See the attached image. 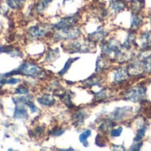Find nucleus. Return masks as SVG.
<instances>
[{
  "label": "nucleus",
  "mask_w": 151,
  "mask_h": 151,
  "mask_svg": "<svg viewBox=\"0 0 151 151\" xmlns=\"http://www.w3.org/2000/svg\"><path fill=\"white\" fill-rule=\"evenodd\" d=\"M81 36V30L76 27H69L61 29H58L55 33V37L58 40L67 41V40H76Z\"/></svg>",
  "instance_id": "1"
},
{
  "label": "nucleus",
  "mask_w": 151,
  "mask_h": 151,
  "mask_svg": "<svg viewBox=\"0 0 151 151\" xmlns=\"http://www.w3.org/2000/svg\"><path fill=\"white\" fill-rule=\"evenodd\" d=\"M146 87L143 86H138L132 89H129L124 93V99L131 101L139 102L146 97Z\"/></svg>",
  "instance_id": "2"
},
{
  "label": "nucleus",
  "mask_w": 151,
  "mask_h": 151,
  "mask_svg": "<svg viewBox=\"0 0 151 151\" xmlns=\"http://www.w3.org/2000/svg\"><path fill=\"white\" fill-rule=\"evenodd\" d=\"M19 71L21 74H24L27 76H30V77H37V76H40L43 74L42 69L36 64L26 62L19 68Z\"/></svg>",
  "instance_id": "3"
},
{
  "label": "nucleus",
  "mask_w": 151,
  "mask_h": 151,
  "mask_svg": "<svg viewBox=\"0 0 151 151\" xmlns=\"http://www.w3.org/2000/svg\"><path fill=\"white\" fill-rule=\"evenodd\" d=\"M132 112V108L126 106V107H122V108H116L115 109L114 111L110 113L109 118L112 119L113 121H120L124 119L128 115H130Z\"/></svg>",
  "instance_id": "4"
},
{
  "label": "nucleus",
  "mask_w": 151,
  "mask_h": 151,
  "mask_svg": "<svg viewBox=\"0 0 151 151\" xmlns=\"http://www.w3.org/2000/svg\"><path fill=\"white\" fill-rule=\"evenodd\" d=\"M92 41L88 40L86 41V44H83L81 41H76V42H73L69 45V47L68 48V52L70 53H76V52H91L90 50V45L89 44L91 43Z\"/></svg>",
  "instance_id": "5"
},
{
  "label": "nucleus",
  "mask_w": 151,
  "mask_h": 151,
  "mask_svg": "<svg viewBox=\"0 0 151 151\" xmlns=\"http://www.w3.org/2000/svg\"><path fill=\"white\" fill-rule=\"evenodd\" d=\"M78 14H73L70 15L68 17H65L60 19V21L54 26L55 29H65V28H69L74 26L76 23L78 22Z\"/></svg>",
  "instance_id": "6"
},
{
  "label": "nucleus",
  "mask_w": 151,
  "mask_h": 151,
  "mask_svg": "<svg viewBox=\"0 0 151 151\" xmlns=\"http://www.w3.org/2000/svg\"><path fill=\"white\" fill-rule=\"evenodd\" d=\"M130 72L129 68H118L114 71L113 74V81L116 84H121L126 81L129 78Z\"/></svg>",
  "instance_id": "7"
},
{
  "label": "nucleus",
  "mask_w": 151,
  "mask_h": 151,
  "mask_svg": "<svg viewBox=\"0 0 151 151\" xmlns=\"http://www.w3.org/2000/svg\"><path fill=\"white\" fill-rule=\"evenodd\" d=\"M127 7L125 0H110L109 5V11L112 14H117Z\"/></svg>",
  "instance_id": "8"
},
{
  "label": "nucleus",
  "mask_w": 151,
  "mask_h": 151,
  "mask_svg": "<svg viewBox=\"0 0 151 151\" xmlns=\"http://www.w3.org/2000/svg\"><path fill=\"white\" fill-rule=\"evenodd\" d=\"M107 36H108V32L106 30H104L103 29L99 28L96 31L88 34L87 35V38H88V40L95 43L97 41H102Z\"/></svg>",
  "instance_id": "9"
},
{
  "label": "nucleus",
  "mask_w": 151,
  "mask_h": 151,
  "mask_svg": "<svg viewBox=\"0 0 151 151\" xmlns=\"http://www.w3.org/2000/svg\"><path fill=\"white\" fill-rule=\"evenodd\" d=\"M88 116V115L86 114V112L80 110L78 111L73 116V124L75 126H81L82 124H84L86 118Z\"/></svg>",
  "instance_id": "10"
},
{
  "label": "nucleus",
  "mask_w": 151,
  "mask_h": 151,
  "mask_svg": "<svg viewBox=\"0 0 151 151\" xmlns=\"http://www.w3.org/2000/svg\"><path fill=\"white\" fill-rule=\"evenodd\" d=\"M139 47L141 49H147L151 46V32L143 33L139 38Z\"/></svg>",
  "instance_id": "11"
},
{
  "label": "nucleus",
  "mask_w": 151,
  "mask_h": 151,
  "mask_svg": "<svg viewBox=\"0 0 151 151\" xmlns=\"http://www.w3.org/2000/svg\"><path fill=\"white\" fill-rule=\"evenodd\" d=\"M144 0H130L128 6H130L132 13L139 14L144 8Z\"/></svg>",
  "instance_id": "12"
},
{
  "label": "nucleus",
  "mask_w": 151,
  "mask_h": 151,
  "mask_svg": "<svg viewBox=\"0 0 151 151\" xmlns=\"http://www.w3.org/2000/svg\"><path fill=\"white\" fill-rule=\"evenodd\" d=\"M131 29H137L138 28H140L143 23V17L139 14H134L132 13L131 15Z\"/></svg>",
  "instance_id": "13"
},
{
  "label": "nucleus",
  "mask_w": 151,
  "mask_h": 151,
  "mask_svg": "<svg viewBox=\"0 0 151 151\" xmlns=\"http://www.w3.org/2000/svg\"><path fill=\"white\" fill-rule=\"evenodd\" d=\"M108 56L105 55L104 53H102L101 56H99L98 60H97V62H96V71H101L103 69H105L107 67H108V63H109V60H108Z\"/></svg>",
  "instance_id": "14"
},
{
  "label": "nucleus",
  "mask_w": 151,
  "mask_h": 151,
  "mask_svg": "<svg viewBox=\"0 0 151 151\" xmlns=\"http://www.w3.org/2000/svg\"><path fill=\"white\" fill-rule=\"evenodd\" d=\"M37 101L43 105V106H46V107H50V106H52L54 103H55V99L52 96V95H43L41 96L40 98L37 99Z\"/></svg>",
  "instance_id": "15"
},
{
  "label": "nucleus",
  "mask_w": 151,
  "mask_h": 151,
  "mask_svg": "<svg viewBox=\"0 0 151 151\" xmlns=\"http://www.w3.org/2000/svg\"><path fill=\"white\" fill-rule=\"evenodd\" d=\"M45 30L39 26H35L29 29V35L33 37H40L45 34Z\"/></svg>",
  "instance_id": "16"
},
{
  "label": "nucleus",
  "mask_w": 151,
  "mask_h": 151,
  "mask_svg": "<svg viewBox=\"0 0 151 151\" xmlns=\"http://www.w3.org/2000/svg\"><path fill=\"white\" fill-rule=\"evenodd\" d=\"M92 134V131L90 129H86V131H84L83 132H81L79 134V137H78V139L79 141L86 147H87L89 145H88V142H87V139L91 136Z\"/></svg>",
  "instance_id": "17"
},
{
  "label": "nucleus",
  "mask_w": 151,
  "mask_h": 151,
  "mask_svg": "<svg viewBox=\"0 0 151 151\" xmlns=\"http://www.w3.org/2000/svg\"><path fill=\"white\" fill-rule=\"evenodd\" d=\"M146 131H147V126L145 124H141V126L137 130V132H136V135L134 137V139L133 141L134 142H139V141H142L144 136H145V133H146Z\"/></svg>",
  "instance_id": "18"
},
{
  "label": "nucleus",
  "mask_w": 151,
  "mask_h": 151,
  "mask_svg": "<svg viewBox=\"0 0 151 151\" xmlns=\"http://www.w3.org/2000/svg\"><path fill=\"white\" fill-rule=\"evenodd\" d=\"M79 60V58H78V57H77V58H73V59H72V58H69V59L66 61V63H65L63 68L59 72V75H60V76H63V75L68 70V68H70L71 64H72L75 60Z\"/></svg>",
  "instance_id": "19"
},
{
  "label": "nucleus",
  "mask_w": 151,
  "mask_h": 151,
  "mask_svg": "<svg viewBox=\"0 0 151 151\" xmlns=\"http://www.w3.org/2000/svg\"><path fill=\"white\" fill-rule=\"evenodd\" d=\"M52 1V0H40L38 2V4L36 6V10L39 13V12H43L44 10H45V8L48 6V5Z\"/></svg>",
  "instance_id": "20"
},
{
  "label": "nucleus",
  "mask_w": 151,
  "mask_h": 151,
  "mask_svg": "<svg viewBox=\"0 0 151 151\" xmlns=\"http://www.w3.org/2000/svg\"><path fill=\"white\" fill-rule=\"evenodd\" d=\"M122 132H123V127L122 126H119L117 128H112L110 130V136L113 137V138H116V137H119L121 134H122Z\"/></svg>",
  "instance_id": "21"
},
{
  "label": "nucleus",
  "mask_w": 151,
  "mask_h": 151,
  "mask_svg": "<svg viewBox=\"0 0 151 151\" xmlns=\"http://www.w3.org/2000/svg\"><path fill=\"white\" fill-rule=\"evenodd\" d=\"M65 132H66L65 129H62V128H60V127H55V128H53V129L50 132V134H52V135H53V136H60V135H62Z\"/></svg>",
  "instance_id": "22"
},
{
  "label": "nucleus",
  "mask_w": 151,
  "mask_h": 151,
  "mask_svg": "<svg viewBox=\"0 0 151 151\" xmlns=\"http://www.w3.org/2000/svg\"><path fill=\"white\" fill-rule=\"evenodd\" d=\"M27 116V110L25 109H17L15 111V117H19V118H23Z\"/></svg>",
  "instance_id": "23"
},
{
  "label": "nucleus",
  "mask_w": 151,
  "mask_h": 151,
  "mask_svg": "<svg viewBox=\"0 0 151 151\" xmlns=\"http://www.w3.org/2000/svg\"><path fill=\"white\" fill-rule=\"evenodd\" d=\"M22 1H23V0H8L7 3H8V5H9L11 7L16 8V7H18V6L21 5V3H22Z\"/></svg>",
  "instance_id": "24"
},
{
  "label": "nucleus",
  "mask_w": 151,
  "mask_h": 151,
  "mask_svg": "<svg viewBox=\"0 0 151 151\" xmlns=\"http://www.w3.org/2000/svg\"><path fill=\"white\" fill-rule=\"evenodd\" d=\"M142 145H143V143H142V141H139V142H134V144L130 147V150H140V148H141V147H142Z\"/></svg>",
  "instance_id": "25"
},
{
  "label": "nucleus",
  "mask_w": 151,
  "mask_h": 151,
  "mask_svg": "<svg viewBox=\"0 0 151 151\" xmlns=\"http://www.w3.org/2000/svg\"><path fill=\"white\" fill-rule=\"evenodd\" d=\"M15 93H19V94H26V93H29V90H28L26 87L21 86H19V87L16 89Z\"/></svg>",
  "instance_id": "26"
},
{
  "label": "nucleus",
  "mask_w": 151,
  "mask_h": 151,
  "mask_svg": "<svg viewBox=\"0 0 151 151\" xmlns=\"http://www.w3.org/2000/svg\"><path fill=\"white\" fill-rule=\"evenodd\" d=\"M21 80L20 79H17V78H10L8 81H6L7 84H16V83H19Z\"/></svg>",
  "instance_id": "27"
},
{
  "label": "nucleus",
  "mask_w": 151,
  "mask_h": 151,
  "mask_svg": "<svg viewBox=\"0 0 151 151\" xmlns=\"http://www.w3.org/2000/svg\"><path fill=\"white\" fill-rule=\"evenodd\" d=\"M113 147H114L113 148H114L115 150H125V148L124 147L123 145H122V146H116H116H113Z\"/></svg>",
  "instance_id": "28"
},
{
  "label": "nucleus",
  "mask_w": 151,
  "mask_h": 151,
  "mask_svg": "<svg viewBox=\"0 0 151 151\" xmlns=\"http://www.w3.org/2000/svg\"><path fill=\"white\" fill-rule=\"evenodd\" d=\"M68 1H71V0H63V4L65 5V3H67V2H68Z\"/></svg>",
  "instance_id": "29"
},
{
  "label": "nucleus",
  "mask_w": 151,
  "mask_h": 151,
  "mask_svg": "<svg viewBox=\"0 0 151 151\" xmlns=\"http://www.w3.org/2000/svg\"><path fill=\"white\" fill-rule=\"evenodd\" d=\"M149 22H150V25H151V16L149 17Z\"/></svg>",
  "instance_id": "30"
}]
</instances>
